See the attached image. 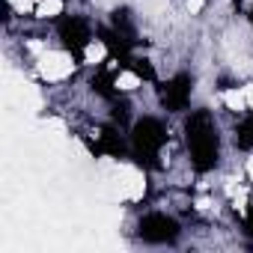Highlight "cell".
I'll return each mask as SVG.
<instances>
[{"label":"cell","instance_id":"9c48e42d","mask_svg":"<svg viewBox=\"0 0 253 253\" xmlns=\"http://www.w3.org/2000/svg\"><path fill=\"white\" fill-rule=\"evenodd\" d=\"M30 51H33V54H45V45H42V42H30Z\"/></svg>","mask_w":253,"mask_h":253},{"label":"cell","instance_id":"8992f818","mask_svg":"<svg viewBox=\"0 0 253 253\" xmlns=\"http://www.w3.org/2000/svg\"><path fill=\"white\" fill-rule=\"evenodd\" d=\"M104 57H107V48L101 42H89L86 45V63H101Z\"/></svg>","mask_w":253,"mask_h":253},{"label":"cell","instance_id":"30bf717a","mask_svg":"<svg viewBox=\"0 0 253 253\" xmlns=\"http://www.w3.org/2000/svg\"><path fill=\"white\" fill-rule=\"evenodd\" d=\"M244 95H247V104L253 107V84H250V86H244Z\"/></svg>","mask_w":253,"mask_h":253},{"label":"cell","instance_id":"ba28073f","mask_svg":"<svg viewBox=\"0 0 253 253\" xmlns=\"http://www.w3.org/2000/svg\"><path fill=\"white\" fill-rule=\"evenodd\" d=\"M9 3H12L18 12H27V9H30V0H9Z\"/></svg>","mask_w":253,"mask_h":253},{"label":"cell","instance_id":"5b68a950","mask_svg":"<svg viewBox=\"0 0 253 253\" xmlns=\"http://www.w3.org/2000/svg\"><path fill=\"white\" fill-rule=\"evenodd\" d=\"M116 86H119L122 92H131V89H137V86H140V78H137L134 72H122V75L116 78Z\"/></svg>","mask_w":253,"mask_h":253},{"label":"cell","instance_id":"7c38bea8","mask_svg":"<svg viewBox=\"0 0 253 253\" xmlns=\"http://www.w3.org/2000/svg\"><path fill=\"white\" fill-rule=\"evenodd\" d=\"M247 176H250V179H253V158H250V161H247Z\"/></svg>","mask_w":253,"mask_h":253},{"label":"cell","instance_id":"8fae6325","mask_svg":"<svg viewBox=\"0 0 253 253\" xmlns=\"http://www.w3.org/2000/svg\"><path fill=\"white\" fill-rule=\"evenodd\" d=\"M197 209H203V211H206V209H211V203H209V200H197Z\"/></svg>","mask_w":253,"mask_h":253},{"label":"cell","instance_id":"7a4b0ae2","mask_svg":"<svg viewBox=\"0 0 253 253\" xmlns=\"http://www.w3.org/2000/svg\"><path fill=\"white\" fill-rule=\"evenodd\" d=\"M143 191H146V182L137 170H131V167L119 170V197L122 200H140Z\"/></svg>","mask_w":253,"mask_h":253},{"label":"cell","instance_id":"277c9868","mask_svg":"<svg viewBox=\"0 0 253 253\" xmlns=\"http://www.w3.org/2000/svg\"><path fill=\"white\" fill-rule=\"evenodd\" d=\"M60 12H63V0H39V6H36L39 18H54Z\"/></svg>","mask_w":253,"mask_h":253},{"label":"cell","instance_id":"52a82bcc","mask_svg":"<svg viewBox=\"0 0 253 253\" xmlns=\"http://www.w3.org/2000/svg\"><path fill=\"white\" fill-rule=\"evenodd\" d=\"M203 3H206V0H188V12H191V15H197V12L203 9Z\"/></svg>","mask_w":253,"mask_h":253},{"label":"cell","instance_id":"3957f363","mask_svg":"<svg viewBox=\"0 0 253 253\" xmlns=\"http://www.w3.org/2000/svg\"><path fill=\"white\" fill-rule=\"evenodd\" d=\"M220 101H223L229 110H244V107H247V95H244V89H226V92L220 95Z\"/></svg>","mask_w":253,"mask_h":253},{"label":"cell","instance_id":"6da1fadb","mask_svg":"<svg viewBox=\"0 0 253 253\" xmlns=\"http://www.w3.org/2000/svg\"><path fill=\"white\" fill-rule=\"evenodd\" d=\"M72 69H75V63H72L69 54L45 51V54L39 57V75H42L45 81H63V78L72 75Z\"/></svg>","mask_w":253,"mask_h":253}]
</instances>
